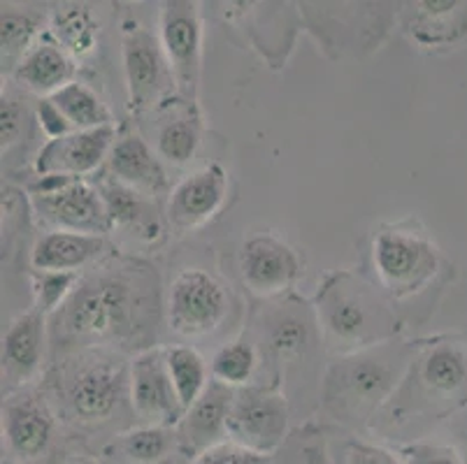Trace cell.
<instances>
[{"mask_svg":"<svg viewBox=\"0 0 467 464\" xmlns=\"http://www.w3.org/2000/svg\"><path fill=\"white\" fill-rule=\"evenodd\" d=\"M161 276L138 258H105L79 276L66 304L49 318L54 353L103 348L142 353L156 346Z\"/></svg>","mask_w":467,"mask_h":464,"instance_id":"cell-1","label":"cell"},{"mask_svg":"<svg viewBox=\"0 0 467 464\" xmlns=\"http://www.w3.org/2000/svg\"><path fill=\"white\" fill-rule=\"evenodd\" d=\"M130 363L124 353L87 348L63 353L47 374V390L58 418L84 429L105 428L130 404Z\"/></svg>","mask_w":467,"mask_h":464,"instance_id":"cell-2","label":"cell"},{"mask_svg":"<svg viewBox=\"0 0 467 464\" xmlns=\"http://www.w3.org/2000/svg\"><path fill=\"white\" fill-rule=\"evenodd\" d=\"M314 316L324 344L337 356L379 346L400 335L389 295L354 272L326 276L314 297Z\"/></svg>","mask_w":467,"mask_h":464,"instance_id":"cell-3","label":"cell"},{"mask_svg":"<svg viewBox=\"0 0 467 464\" xmlns=\"http://www.w3.org/2000/svg\"><path fill=\"white\" fill-rule=\"evenodd\" d=\"M416 346L393 339L333 360L321 386L326 411L344 423H360L379 414L405 378Z\"/></svg>","mask_w":467,"mask_h":464,"instance_id":"cell-4","label":"cell"},{"mask_svg":"<svg viewBox=\"0 0 467 464\" xmlns=\"http://www.w3.org/2000/svg\"><path fill=\"white\" fill-rule=\"evenodd\" d=\"M467 407V335L437 337L416 346L396 395L381 411L390 420L444 418Z\"/></svg>","mask_w":467,"mask_h":464,"instance_id":"cell-5","label":"cell"},{"mask_svg":"<svg viewBox=\"0 0 467 464\" xmlns=\"http://www.w3.org/2000/svg\"><path fill=\"white\" fill-rule=\"evenodd\" d=\"M372 267L389 300L405 302L435 284L444 258L426 230L407 221L379 228L372 240Z\"/></svg>","mask_w":467,"mask_h":464,"instance_id":"cell-6","label":"cell"},{"mask_svg":"<svg viewBox=\"0 0 467 464\" xmlns=\"http://www.w3.org/2000/svg\"><path fill=\"white\" fill-rule=\"evenodd\" d=\"M58 439V414L42 386H28L3 397L7 464H49L57 458Z\"/></svg>","mask_w":467,"mask_h":464,"instance_id":"cell-7","label":"cell"},{"mask_svg":"<svg viewBox=\"0 0 467 464\" xmlns=\"http://www.w3.org/2000/svg\"><path fill=\"white\" fill-rule=\"evenodd\" d=\"M28 204L45 230H70L103 237L112 232L103 193L98 184L87 179L40 177L28 191Z\"/></svg>","mask_w":467,"mask_h":464,"instance_id":"cell-8","label":"cell"},{"mask_svg":"<svg viewBox=\"0 0 467 464\" xmlns=\"http://www.w3.org/2000/svg\"><path fill=\"white\" fill-rule=\"evenodd\" d=\"M121 61L129 91L130 112H150L177 93L175 77L168 66L159 37L138 21L124 24Z\"/></svg>","mask_w":467,"mask_h":464,"instance_id":"cell-9","label":"cell"},{"mask_svg":"<svg viewBox=\"0 0 467 464\" xmlns=\"http://www.w3.org/2000/svg\"><path fill=\"white\" fill-rule=\"evenodd\" d=\"M163 309L175 335L186 339L207 337L226 321L228 293L210 272L189 267L172 279Z\"/></svg>","mask_w":467,"mask_h":464,"instance_id":"cell-10","label":"cell"},{"mask_svg":"<svg viewBox=\"0 0 467 464\" xmlns=\"http://www.w3.org/2000/svg\"><path fill=\"white\" fill-rule=\"evenodd\" d=\"M159 42L177 84V96L193 105L202 70L201 5L191 0H168L161 5Z\"/></svg>","mask_w":467,"mask_h":464,"instance_id":"cell-11","label":"cell"},{"mask_svg":"<svg viewBox=\"0 0 467 464\" xmlns=\"http://www.w3.org/2000/svg\"><path fill=\"white\" fill-rule=\"evenodd\" d=\"M288 434V402L273 388L249 386L235 393L226 423L231 441L273 455Z\"/></svg>","mask_w":467,"mask_h":464,"instance_id":"cell-12","label":"cell"},{"mask_svg":"<svg viewBox=\"0 0 467 464\" xmlns=\"http://www.w3.org/2000/svg\"><path fill=\"white\" fill-rule=\"evenodd\" d=\"M130 411L142 425L177 428L184 416L170 381L165 348L154 346L130 357Z\"/></svg>","mask_w":467,"mask_h":464,"instance_id":"cell-13","label":"cell"},{"mask_svg":"<svg viewBox=\"0 0 467 464\" xmlns=\"http://www.w3.org/2000/svg\"><path fill=\"white\" fill-rule=\"evenodd\" d=\"M240 272L249 293L261 300H282L303 274L293 246L275 235H256L240 251Z\"/></svg>","mask_w":467,"mask_h":464,"instance_id":"cell-14","label":"cell"},{"mask_svg":"<svg viewBox=\"0 0 467 464\" xmlns=\"http://www.w3.org/2000/svg\"><path fill=\"white\" fill-rule=\"evenodd\" d=\"M117 128H96V130H72L57 139H47L33 159L37 177L87 179L108 163V156L117 142Z\"/></svg>","mask_w":467,"mask_h":464,"instance_id":"cell-15","label":"cell"},{"mask_svg":"<svg viewBox=\"0 0 467 464\" xmlns=\"http://www.w3.org/2000/svg\"><path fill=\"white\" fill-rule=\"evenodd\" d=\"M49 318L31 309L19 314L3 335V397L33 386L45 367Z\"/></svg>","mask_w":467,"mask_h":464,"instance_id":"cell-16","label":"cell"},{"mask_svg":"<svg viewBox=\"0 0 467 464\" xmlns=\"http://www.w3.org/2000/svg\"><path fill=\"white\" fill-rule=\"evenodd\" d=\"M228 177L219 163H210L184 177L168 198V223L177 232H193L210 223L226 202Z\"/></svg>","mask_w":467,"mask_h":464,"instance_id":"cell-17","label":"cell"},{"mask_svg":"<svg viewBox=\"0 0 467 464\" xmlns=\"http://www.w3.org/2000/svg\"><path fill=\"white\" fill-rule=\"evenodd\" d=\"M108 240L103 235L70 232V230H45L36 237L28 263L36 272H66L79 274L87 267L98 265L108 255Z\"/></svg>","mask_w":467,"mask_h":464,"instance_id":"cell-18","label":"cell"},{"mask_svg":"<svg viewBox=\"0 0 467 464\" xmlns=\"http://www.w3.org/2000/svg\"><path fill=\"white\" fill-rule=\"evenodd\" d=\"M108 177L150 198H159L168 191L163 160L135 130H126L114 142L108 156Z\"/></svg>","mask_w":467,"mask_h":464,"instance_id":"cell-19","label":"cell"},{"mask_svg":"<svg viewBox=\"0 0 467 464\" xmlns=\"http://www.w3.org/2000/svg\"><path fill=\"white\" fill-rule=\"evenodd\" d=\"M237 390L226 388L221 383L210 381L205 393L198 397V402L182 416L177 425V446L186 455L195 458L198 453L207 450L210 446L219 444L226 437L228 414H231L233 399Z\"/></svg>","mask_w":467,"mask_h":464,"instance_id":"cell-20","label":"cell"},{"mask_svg":"<svg viewBox=\"0 0 467 464\" xmlns=\"http://www.w3.org/2000/svg\"><path fill=\"white\" fill-rule=\"evenodd\" d=\"M405 31L419 46L449 49L467 40V0L410 3Z\"/></svg>","mask_w":467,"mask_h":464,"instance_id":"cell-21","label":"cell"},{"mask_svg":"<svg viewBox=\"0 0 467 464\" xmlns=\"http://www.w3.org/2000/svg\"><path fill=\"white\" fill-rule=\"evenodd\" d=\"M10 79L15 87L24 88V93L49 98L66 84L75 82V61L49 33H45L21 58Z\"/></svg>","mask_w":467,"mask_h":464,"instance_id":"cell-22","label":"cell"},{"mask_svg":"<svg viewBox=\"0 0 467 464\" xmlns=\"http://www.w3.org/2000/svg\"><path fill=\"white\" fill-rule=\"evenodd\" d=\"M96 184L103 193L112 230H121L140 242L159 240L163 232V221H161L156 198L119 184L112 177H103Z\"/></svg>","mask_w":467,"mask_h":464,"instance_id":"cell-23","label":"cell"},{"mask_svg":"<svg viewBox=\"0 0 467 464\" xmlns=\"http://www.w3.org/2000/svg\"><path fill=\"white\" fill-rule=\"evenodd\" d=\"M314 330H318L314 312H307L296 302H284L265 314L261 339L265 344V351L284 365L298 360L309 351L314 342Z\"/></svg>","mask_w":467,"mask_h":464,"instance_id":"cell-24","label":"cell"},{"mask_svg":"<svg viewBox=\"0 0 467 464\" xmlns=\"http://www.w3.org/2000/svg\"><path fill=\"white\" fill-rule=\"evenodd\" d=\"M45 26L49 28V15L40 7L3 3L0 45H3V72L7 77H12L21 58L45 36Z\"/></svg>","mask_w":467,"mask_h":464,"instance_id":"cell-25","label":"cell"},{"mask_svg":"<svg viewBox=\"0 0 467 464\" xmlns=\"http://www.w3.org/2000/svg\"><path fill=\"white\" fill-rule=\"evenodd\" d=\"M49 36L70 54L72 61L93 57L100 42V24L87 5L66 3L49 12Z\"/></svg>","mask_w":467,"mask_h":464,"instance_id":"cell-26","label":"cell"},{"mask_svg":"<svg viewBox=\"0 0 467 464\" xmlns=\"http://www.w3.org/2000/svg\"><path fill=\"white\" fill-rule=\"evenodd\" d=\"M165 365H168L170 381L175 386L182 411L186 414L210 386L212 374L207 369L205 357L193 346H170L165 348Z\"/></svg>","mask_w":467,"mask_h":464,"instance_id":"cell-27","label":"cell"},{"mask_svg":"<svg viewBox=\"0 0 467 464\" xmlns=\"http://www.w3.org/2000/svg\"><path fill=\"white\" fill-rule=\"evenodd\" d=\"M49 98L61 109V114L70 123L72 130H96V128L114 126L108 105L88 84L75 79V82L66 84L61 91H57Z\"/></svg>","mask_w":467,"mask_h":464,"instance_id":"cell-28","label":"cell"},{"mask_svg":"<svg viewBox=\"0 0 467 464\" xmlns=\"http://www.w3.org/2000/svg\"><path fill=\"white\" fill-rule=\"evenodd\" d=\"M175 444L177 434L170 428L140 425V428L119 434L117 439L108 446V453H117L119 458L129 459L133 464H156L168 458Z\"/></svg>","mask_w":467,"mask_h":464,"instance_id":"cell-29","label":"cell"},{"mask_svg":"<svg viewBox=\"0 0 467 464\" xmlns=\"http://www.w3.org/2000/svg\"><path fill=\"white\" fill-rule=\"evenodd\" d=\"M201 117L195 112L177 114V117L168 119L156 133V153L161 160L170 165H182L191 163L201 147Z\"/></svg>","mask_w":467,"mask_h":464,"instance_id":"cell-30","label":"cell"},{"mask_svg":"<svg viewBox=\"0 0 467 464\" xmlns=\"http://www.w3.org/2000/svg\"><path fill=\"white\" fill-rule=\"evenodd\" d=\"M258 363H261V353H258L256 344L247 342V339L228 342L226 346H221L214 353V357H212V381L233 390L249 388V383H252L254 374L258 369Z\"/></svg>","mask_w":467,"mask_h":464,"instance_id":"cell-31","label":"cell"},{"mask_svg":"<svg viewBox=\"0 0 467 464\" xmlns=\"http://www.w3.org/2000/svg\"><path fill=\"white\" fill-rule=\"evenodd\" d=\"M36 102L28 105L26 96L15 88H3V105H0V138H3V159L21 149L33 139L36 128Z\"/></svg>","mask_w":467,"mask_h":464,"instance_id":"cell-32","label":"cell"},{"mask_svg":"<svg viewBox=\"0 0 467 464\" xmlns=\"http://www.w3.org/2000/svg\"><path fill=\"white\" fill-rule=\"evenodd\" d=\"M82 274H66V272H36L31 270L33 309L42 316L52 318L72 295Z\"/></svg>","mask_w":467,"mask_h":464,"instance_id":"cell-33","label":"cell"},{"mask_svg":"<svg viewBox=\"0 0 467 464\" xmlns=\"http://www.w3.org/2000/svg\"><path fill=\"white\" fill-rule=\"evenodd\" d=\"M191 464H273V455L258 453L228 439L198 453Z\"/></svg>","mask_w":467,"mask_h":464,"instance_id":"cell-34","label":"cell"},{"mask_svg":"<svg viewBox=\"0 0 467 464\" xmlns=\"http://www.w3.org/2000/svg\"><path fill=\"white\" fill-rule=\"evenodd\" d=\"M405 464H465L462 455L449 444H431V441H416L402 449Z\"/></svg>","mask_w":467,"mask_h":464,"instance_id":"cell-35","label":"cell"},{"mask_svg":"<svg viewBox=\"0 0 467 464\" xmlns=\"http://www.w3.org/2000/svg\"><path fill=\"white\" fill-rule=\"evenodd\" d=\"M36 117H37V126L42 128V133L47 135V139H57V138H63V135L72 133V126L66 121L61 109L54 105L52 98H37Z\"/></svg>","mask_w":467,"mask_h":464,"instance_id":"cell-36","label":"cell"},{"mask_svg":"<svg viewBox=\"0 0 467 464\" xmlns=\"http://www.w3.org/2000/svg\"><path fill=\"white\" fill-rule=\"evenodd\" d=\"M347 464H405L393 450L368 441H351L347 449Z\"/></svg>","mask_w":467,"mask_h":464,"instance_id":"cell-37","label":"cell"},{"mask_svg":"<svg viewBox=\"0 0 467 464\" xmlns=\"http://www.w3.org/2000/svg\"><path fill=\"white\" fill-rule=\"evenodd\" d=\"M66 464H84V462H79V459H70V462H66Z\"/></svg>","mask_w":467,"mask_h":464,"instance_id":"cell-38","label":"cell"}]
</instances>
